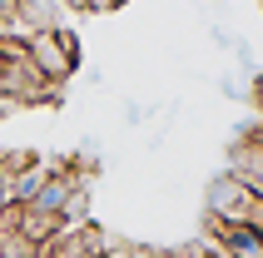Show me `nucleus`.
I'll return each mask as SVG.
<instances>
[{"instance_id": "obj_6", "label": "nucleus", "mask_w": 263, "mask_h": 258, "mask_svg": "<svg viewBox=\"0 0 263 258\" xmlns=\"http://www.w3.org/2000/svg\"><path fill=\"white\" fill-rule=\"evenodd\" d=\"M50 169H20L15 174V184H10V204H20V209H25L30 199H35V189H40V179Z\"/></svg>"}, {"instance_id": "obj_4", "label": "nucleus", "mask_w": 263, "mask_h": 258, "mask_svg": "<svg viewBox=\"0 0 263 258\" xmlns=\"http://www.w3.org/2000/svg\"><path fill=\"white\" fill-rule=\"evenodd\" d=\"M65 0H10V20L30 30V35H45V30H65Z\"/></svg>"}, {"instance_id": "obj_5", "label": "nucleus", "mask_w": 263, "mask_h": 258, "mask_svg": "<svg viewBox=\"0 0 263 258\" xmlns=\"http://www.w3.org/2000/svg\"><path fill=\"white\" fill-rule=\"evenodd\" d=\"M70 204H74V184L65 179V174H45L40 189H35V199L25 204V214L30 218H60Z\"/></svg>"}, {"instance_id": "obj_7", "label": "nucleus", "mask_w": 263, "mask_h": 258, "mask_svg": "<svg viewBox=\"0 0 263 258\" xmlns=\"http://www.w3.org/2000/svg\"><path fill=\"white\" fill-rule=\"evenodd\" d=\"M89 258H134V253H129V248H115V244H104L100 253H89Z\"/></svg>"}, {"instance_id": "obj_1", "label": "nucleus", "mask_w": 263, "mask_h": 258, "mask_svg": "<svg viewBox=\"0 0 263 258\" xmlns=\"http://www.w3.org/2000/svg\"><path fill=\"white\" fill-rule=\"evenodd\" d=\"M209 258H263V224H258V214L214 218Z\"/></svg>"}, {"instance_id": "obj_2", "label": "nucleus", "mask_w": 263, "mask_h": 258, "mask_svg": "<svg viewBox=\"0 0 263 258\" xmlns=\"http://www.w3.org/2000/svg\"><path fill=\"white\" fill-rule=\"evenodd\" d=\"M25 65L40 80H65V75L80 70V45L65 40V30H45V35H30V50H25Z\"/></svg>"}, {"instance_id": "obj_3", "label": "nucleus", "mask_w": 263, "mask_h": 258, "mask_svg": "<svg viewBox=\"0 0 263 258\" xmlns=\"http://www.w3.org/2000/svg\"><path fill=\"white\" fill-rule=\"evenodd\" d=\"M209 209H214V218H238V214H253L258 209V199H253V184L243 179L238 169L219 174L214 184H209Z\"/></svg>"}]
</instances>
